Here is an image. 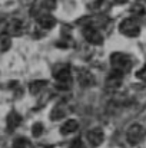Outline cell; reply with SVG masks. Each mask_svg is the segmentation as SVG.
Segmentation results:
<instances>
[{
  "label": "cell",
  "mask_w": 146,
  "mask_h": 148,
  "mask_svg": "<svg viewBox=\"0 0 146 148\" xmlns=\"http://www.w3.org/2000/svg\"><path fill=\"white\" fill-rule=\"evenodd\" d=\"M110 66H112V73L123 76L132 69V59L126 53L115 52L110 56Z\"/></svg>",
  "instance_id": "1"
},
{
  "label": "cell",
  "mask_w": 146,
  "mask_h": 148,
  "mask_svg": "<svg viewBox=\"0 0 146 148\" xmlns=\"http://www.w3.org/2000/svg\"><path fill=\"white\" fill-rule=\"evenodd\" d=\"M119 30H120V33H123L125 36L135 38V36L139 35V32H141V26H139V23H138L136 19L129 17V19H125V20L119 25Z\"/></svg>",
  "instance_id": "2"
},
{
  "label": "cell",
  "mask_w": 146,
  "mask_h": 148,
  "mask_svg": "<svg viewBox=\"0 0 146 148\" xmlns=\"http://www.w3.org/2000/svg\"><path fill=\"white\" fill-rule=\"evenodd\" d=\"M143 137H145V130H143L139 124L132 125V127L128 130V132H126L128 143H129V144H132V145L139 144V143L143 140Z\"/></svg>",
  "instance_id": "3"
},
{
  "label": "cell",
  "mask_w": 146,
  "mask_h": 148,
  "mask_svg": "<svg viewBox=\"0 0 146 148\" xmlns=\"http://www.w3.org/2000/svg\"><path fill=\"white\" fill-rule=\"evenodd\" d=\"M54 78H56L57 86L62 88V89H65V88L69 86L70 82H72V73H70V69H69L67 66L63 68V69H60L59 72H56ZM66 89H67V88H66Z\"/></svg>",
  "instance_id": "4"
},
{
  "label": "cell",
  "mask_w": 146,
  "mask_h": 148,
  "mask_svg": "<svg viewBox=\"0 0 146 148\" xmlns=\"http://www.w3.org/2000/svg\"><path fill=\"white\" fill-rule=\"evenodd\" d=\"M86 138H88V141H89L93 147H97V145H100V144L103 143L105 135H103V131H102L100 128H93V130L88 131Z\"/></svg>",
  "instance_id": "5"
},
{
  "label": "cell",
  "mask_w": 146,
  "mask_h": 148,
  "mask_svg": "<svg viewBox=\"0 0 146 148\" xmlns=\"http://www.w3.org/2000/svg\"><path fill=\"white\" fill-rule=\"evenodd\" d=\"M83 35H85L86 40H88V42H90V43H93V45H100V43H102V40H103V38H102L100 32H97L95 27H89V26H88V27H85Z\"/></svg>",
  "instance_id": "6"
},
{
  "label": "cell",
  "mask_w": 146,
  "mask_h": 148,
  "mask_svg": "<svg viewBox=\"0 0 146 148\" xmlns=\"http://www.w3.org/2000/svg\"><path fill=\"white\" fill-rule=\"evenodd\" d=\"M37 23L40 25V27L43 29H52L56 25V20L52 14H49L48 12H43L37 16Z\"/></svg>",
  "instance_id": "7"
},
{
  "label": "cell",
  "mask_w": 146,
  "mask_h": 148,
  "mask_svg": "<svg viewBox=\"0 0 146 148\" xmlns=\"http://www.w3.org/2000/svg\"><path fill=\"white\" fill-rule=\"evenodd\" d=\"M22 122V116L16 112V111H12L9 115H7V130L9 131H14Z\"/></svg>",
  "instance_id": "8"
},
{
  "label": "cell",
  "mask_w": 146,
  "mask_h": 148,
  "mask_svg": "<svg viewBox=\"0 0 146 148\" xmlns=\"http://www.w3.org/2000/svg\"><path fill=\"white\" fill-rule=\"evenodd\" d=\"M22 29H23L22 22H20L19 19H13V20H10L9 25H7V35H14V36H17V35L22 33Z\"/></svg>",
  "instance_id": "9"
},
{
  "label": "cell",
  "mask_w": 146,
  "mask_h": 148,
  "mask_svg": "<svg viewBox=\"0 0 146 148\" xmlns=\"http://www.w3.org/2000/svg\"><path fill=\"white\" fill-rule=\"evenodd\" d=\"M79 84L82 85V86H92L93 85V82H95V79H93V76H92V73L90 72H88V71H80V73H79Z\"/></svg>",
  "instance_id": "10"
},
{
  "label": "cell",
  "mask_w": 146,
  "mask_h": 148,
  "mask_svg": "<svg viewBox=\"0 0 146 148\" xmlns=\"http://www.w3.org/2000/svg\"><path fill=\"white\" fill-rule=\"evenodd\" d=\"M66 112H67L66 105H65V103H57V105L53 108V111H52V114H50V118H52V119H60V118H63V116L66 115Z\"/></svg>",
  "instance_id": "11"
},
{
  "label": "cell",
  "mask_w": 146,
  "mask_h": 148,
  "mask_svg": "<svg viewBox=\"0 0 146 148\" xmlns=\"http://www.w3.org/2000/svg\"><path fill=\"white\" fill-rule=\"evenodd\" d=\"M77 127H79L77 121L69 119V121H66V122L60 127V132H62V134H70V132H75V131L77 130Z\"/></svg>",
  "instance_id": "12"
},
{
  "label": "cell",
  "mask_w": 146,
  "mask_h": 148,
  "mask_svg": "<svg viewBox=\"0 0 146 148\" xmlns=\"http://www.w3.org/2000/svg\"><path fill=\"white\" fill-rule=\"evenodd\" d=\"M45 86H46V81H35V82H32V84L29 85V91H30V94L36 95V94H39L40 91H43Z\"/></svg>",
  "instance_id": "13"
},
{
  "label": "cell",
  "mask_w": 146,
  "mask_h": 148,
  "mask_svg": "<svg viewBox=\"0 0 146 148\" xmlns=\"http://www.w3.org/2000/svg\"><path fill=\"white\" fill-rule=\"evenodd\" d=\"M29 145V141L26 138H17L13 141V148H26Z\"/></svg>",
  "instance_id": "14"
},
{
  "label": "cell",
  "mask_w": 146,
  "mask_h": 148,
  "mask_svg": "<svg viewBox=\"0 0 146 148\" xmlns=\"http://www.w3.org/2000/svg\"><path fill=\"white\" fill-rule=\"evenodd\" d=\"M43 125L40 124V122H37V124H35L33 125V128H32V134L35 135V137H40L42 134H43Z\"/></svg>",
  "instance_id": "15"
},
{
  "label": "cell",
  "mask_w": 146,
  "mask_h": 148,
  "mask_svg": "<svg viewBox=\"0 0 146 148\" xmlns=\"http://www.w3.org/2000/svg\"><path fill=\"white\" fill-rule=\"evenodd\" d=\"M0 45H1V50L9 49V46H10V38H9V35H6V36H3L0 39Z\"/></svg>",
  "instance_id": "16"
},
{
  "label": "cell",
  "mask_w": 146,
  "mask_h": 148,
  "mask_svg": "<svg viewBox=\"0 0 146 148\" xmlns=\"http://www.w3.org/2000/svg\"><path fill=\"white\" fill-rule=\"evenodd\" d=\"M132 12L135 13V16H143L145 14V7L141 6V4H135L133 9H132Z\"/></svg>",
  "instance_id": "17"
},
{
  "label": "cell",
  "mask_w": 146,
  "mask_h": 148,
  "mask_svg": "<svg viewBox=\"0 0 146 148\" xmlns=\"http://www.w3.org/2000/svg\"><path fill=\"white\" fill-rule=\"evenodd\" d=\"M70 148H86L85 147V144L82 143V140H75L73 143H72V145H70Z\"/></svg>",
  "instance_id": "18"
},
{
  "label": "cell",
  "mask_w": 146,
  "mask_h": 148,
  "mask_svg": "<svg viewBox=\"0 0 146 148\" xmlns=\"http://www.w3.org/2000/svg\"><path fill=\"white\" fill-rule=\"evenodd\" d=\"M138 78L139 79H143V81H146V65L138 72Z\"/></svg>",
  "instance_id": "19"
},
{
  "label": "cell",
  "mask_w": 146,
  "mask_h": 148,
  "mask_svg": "<svg viewBox=\"0 0 146 148\" xmlns=\"http://www.w3.org/2000/svg\"><path fill=\"white\" fill-rule=\"evenodd\" d=\"M115 1H116V3H125L126 0H115Z\"/></svg>",
  "instance_id": "20"
},
{
  "label": "cell",
  "mask_w": 146,
  "mask_h": 148,
  "mask_svg": "<svg viewBox=\"0 0 146 148\" xmlns=\"http://www.w3.org/2000/svg\"><path fill=\"white\" fill-rule=\"evenodd\" d=\"M45 148H53V147H50V145H48V147H45Z\"/></svg>",
  "instance_id": "21"
}]
</instances>
